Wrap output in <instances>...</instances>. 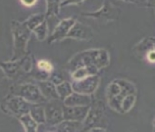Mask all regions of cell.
Listing matches in <instances>:
<instances>
[{
    "mask_svg": "<svg viewBox=\"0 0 155 132\" xmlns=\"http://www.w3.org/2000/svg\"><path fill=\"white\" fill-rule=\"evenodd\" d=\"M63 104L68 107H85L91 106L92 100L91 95L81 94L78 92H73L71 94L63 100Z\"/></svg>",
    "mask_w": 155,
    "mask_h": 132,
    "instance_id": "obj_14",
    "label": "cell"
},
{
    "mask_svg": "<svg viewBox=\"0 0 155 132\" xmlns=\"http://www.w3.org/2000/svg\"><path fill=\"white\" fill-rule=\"evenodd\" d=\"M153 8H154V10H155V6H154V7H153Z\"/></svg>",
    "mask_w": 155,
    "mask_h": 132,
    "instance_id": "obj_34",
    "label": "cell"
},
{
    "mask_svg": "<svg viewBox=\"0 0 155 132\" xmlns=\"http://www.w3.org/2000/svg\"><path fill=\"white\" fill-rule=\"evenodd\" d=\"M19 1H21V4L25 5V6L31 7V6H33V5H35L36 3H37L38 0H19Z\"/></svg>",
    "mask_w": 155,
    "mask_h": 132,
    "instance_id": "obj_30",
    "label": "cell"
},
{
    "mask_svg": "<svg viewBox=\"0 0 155 132\" xmlns=\"http://www.w3.org/2000/svg\"><path fill=\"white\" fill-rule=\"evenodd\" d=\"M12 94L18 95L33 104L46 103L47 100L41 92L40 88L35 83L18 84L12 88Z\"/></svg>",
    "mask_w": 155,
    "mask_h": 132,
    "instance_id": "obj_4",
    "label": "cell"
},
{
    "mask_svg": "<svg viewBox=\"0 0 155 132\" xmlns=\"http://www.w3.org/2000/svg\"><path fill=\"white\" fill-rule=\"evenodd\" d=\"M46 124L54 126L63 120V101L61 100H48L45 103Z\"/></svg>",
    "mask_w": 155,
    "mask_h": 132,
    "instance_id": "obj_8",
    "label": "cell"
},
{
    "mask_svg": "<svg viewBox=\"0 0 155 132\" xmlns=\"http://www.w3.org/2000/svg\"><path fill=\"white\" fill-rule=\"evenodd\" d=\"M91 106L85 107H68L63 104V119L77 122H84L88 116Z\"/></svg>",
    "mask_w": 155,
    "mask_h": 132,
    "instance_id": "obj_11",
    "label": "cell"
},
{
    "mask_svg": "<svg viewBox=\"0 0 155 132\" xmlns=\"http://www.w3.org/2000/svg\"><path fill=\"white\" fill-rule=\"evenodd\" d=\"M36 67L38 69L42 71H45V72H48V73H52L53 72V66L49 60H46V59H40L36 63Z\"/></svg>",
    "mask_w": 155,
    "mask_h": 132,
    "instance_id": "obj_26",
    "label": "cell"
},
{
    "mask_svg": "<svg viewBox=\"0 0 155 132\" xmlns=\"http://www.w3.org/2000/svg\"><path fill=\"white\" fill-rule=\"evenodd\" d=\"M94 33L90 27L77 21L76 24L73 26V28L71 29L70 33H68V38L77 40H90L92 39Z\"/></svg>",
    "mask_w": 155,
    "mask_h": 132,
    "instance_id": "obj_13",
    "label": "cell"
},
{
    "mask_svg": "<svg viewBox=\"0 0 155 132\" xmlns=\"http://www.w3.org/2000/svg\"><path fill=\"white\" fill-rule=\"evenodd\" d=\"M71 76L73 81H78V80H82V79L87 78L88 76H91V75L89 74L88 69L84 67V68H79V69H77V70H74V72L71 73Z\"/></svg>",
    "mask_w": 155,
    "mask_h": 132,
    "instance_id": "obj_25",
    "label": "cell"
},
{
    "mask_svg": "<svg viewBox=\"0 0 155 132\" xmlns=\"http://www.w3.org/2000/svg\"><path fill=\"white\" fill-rule=\"evenodd\" d=\"M45 21H46L45 15H43V13H35V15H30L26 21H24V23L33 32L38 26H40Z\"/></svg>",
    "mask_w": 155,
    "mask_h": 132,
    "instance_id": "obj_19",
    "label": "cell"
},
{
    "mask_svg": "<svg viewBox=\"0 0 155 132\" xmlns=\"http://www.w3.org/2000/svg\"><path fill=\"white\" fill-rule=\"evenodd\" d=\"M82 15L101 21H116L120 19V8L116 7L112 3H110L108 1H105L104 4L98 10L82 13Z\"/></svg>",
    "mask_w": 155,
    "mask_h": 132,
    "instance_id": "obj_7",
    "label": "cell"
},
{
    "mask_svg": "<svg viewBox=\"0 0 155 132\" xmlns=\"http://www.w3.org/2000/svg\"><path fill=\"white\" fill-rule=\"evenodd\" d=\"M92 132H106L103 128H94L92 129Z\"/></svg>",
    "mask_w": 155,
    "mask_h": 132,
    "instance_id": "obj_31",
    "label": "cell"
},
{
    "mask_svg": "<svg viewBox=\"0 0 155 132\" xmlns=\"http://www.w3.org/2000/svg\"><path fill=\"white\" fill-rule=\"evenodd\" d=\"M13 38V51L12 60H18L28 56L27 45L31 38L32 31L25 25L24 22L12 21L10 22Z\"/></svg>",
    "mask_w": 155,
    "mask_h": 132,
    "instance_id": "obj_2",
    "label": "cell"
},
{
    "mask_svg": "<svg viewBox=\"0 0 155 132\" xmlns=\"http://www.w3.org/2000/svg\"><path fill=\"white\" fill-rule=\"evenodd\" d=\"M136 103V94H129L124 98L121 103V113H128Z\"/></svg>",
    "mask_w": 155,
    "mask_h": 132,
    "instance_id": "obj_23",
    "label": "cell"
},
{
    "mask_svg": "<svg viewBox=\"0 0 155 132\" xmlns=\"http://www.w3.org/2000/svg\"><path fill=\"white\" fill-rule=\"evenodd\" d=\"M85 0H62L61 2V7L68 6V5H79L83 3Z\"/></svg>",
    "mask_w": 155,
    "mask_h": 132,
    "instance_id": "obj_29",
    "label": "cell"
},
{
    "mask_svg": "<svg viewBox=\"0 0 155 132\" xmlns=\"http://www.w3.org/2000/svg\"><path fill=\"white\" fill-rule=\"evenodd\" d=\"M105 118L103 104L100 101L91 104L90 111L88 113V116L83 122L82 132H86L87 130H92L94 128H101L100 125L103 123Z\"/></svg>",
    "mask_w": 155,
    "mask_h": 132,
    "instance_id": "obj_5",
    "label": "cell"
},
{
    "mask_svg": "<svg viewBox=\"0 0 155 132\" xmlns=\"http://www.w3.org/2000/svg\"><path fill=\"white\" fill-rule=\"evenodd\" d=\"M133 2L145 7H154L155 6V0H133Z\"/></svg>",
    "mask_w": 155,
    "mask_h": 132,
    "instance_id": "obj_28",
    "label": "cell"
},
{
    "mask_svg": "<svg viewBox=\"0 0 155 132\" xmlns=\"http://www.w3.org/2000/svg\"><path fill=\"white\" fill-rule=\"evenodd\" d=\"M77 20L74 18H68V19H63L58 23L55 28L53 30V32L50 34V36L47 40L48 43L51 44L55 42V41H60L63 40L65 38H68V35L70 33L71 29L73 28V26L76 24Z\"/></svg>",
    "mask_w": 155,
    "mask_h": 132,
    "instance_id": "obj_10",
    "label": "cell"
},
{
    "mask_svg": "<svg viewBox=\"0 0 155 132\" xmlns=\"http://www.w3.org/2000/svg\"><path fill=\"white\" fill-rule=\"evenodd\" d=\"M32 106L33 103L27 101L25 98L10 93L6 97H4L3 101H2V111L5 114L18 119L24 115L30 114Z\"/></svg>",
    "mask_w": 155,
    "mask_h": 132,
    "instance_id": "obj_3",
    "label": "cell"
},
{
    "mask_svg": "<svg viewBox=\"0 0 155 132\" xmlns=\"http://www.w3.org/2000/svg\"><path fill=\"white\" fill-rule=\"evenodd\" d=\"M33 33L39 41H45L46 39H48V24H47V22L45 21L40 26H38L33 31Z\"/></svg>",
    "mask_w": 155,
    "mask_h": 132,
    "instance_id": "obj_22",
    "label": "cell"
},
{
    "mask_svg": "<svg viewBox=\"0 0 155 132\" xmlns=\"http://www.w3.org/2000/svg\"><path fill=\"white\" fill-rule=\"evenodd\" d=\"M1 69L4 74L9 79H18L21 74H26L23 67V59L18 60H9V62H2Z\"/></svg>",
    "mask_w": 155,
    "mask_h": 132,
    "instance_id": "obj_12",
    "label": "cell"
},
{
    "mask_svg": "<svg viewBox=\"0 0 155 132\" xmlns=\"http://www.w3.org/2000/svg\"><path fill=\"white\" fill-rule=\"evenodd\" d=\"M62 0H46V19L56 18L60 12Z\"/></svg>",
    "mask_w": 155,
    "mask_h": 132,
    "instance_id": "obj_18",
    "label": "cell"
},
{
    "mask_svg": "<svg viewBox=\"0 0 155 132\" xmlns=\"http://www.w3.org/2000/svg\"><path fill=\"white\" fill-rule=\"evenodd\" d=\"M97 53H98V49H90V50H85L76 54L68 64V69L70 73L74 72L79 68L89 67V66L96 67Z\"/></svg>",
    "mask_w": 155,
    "mask_h": 132,
    "instance_id": "obj_6",
    "label": "cell"
},
{
    "mask_svg": "<svg viewBox=\"0 0 155 132\" xmlns=\"http://www.w3.org/2000/svg\"><path fill=\"white\" fill-rule=\"evenodd\" d=\"M56 89H57L58 96H59V98L62 101L64 100L66 97H68V96H70L71 93L74 92L71 83H70L68 81H64V82H62L61 84L57 85Z\"/></svg>",
    "mask_w": 155,
    "mask_h": 132,
    "instance_id": "obj_21",
    "label": "cell"
},
{
    "mask_svg": "<svg viewBox=\"0 0 155 132\" xmlns=\"http://www.w3.org/2000/svg\"><path fill=\"white\" fill-rule=\"evenodd\" d=\"M44 104V103H43ZM43 104H33L30 115L38 124H46L45 107Z\"/></svg>",
    "mask_w": 155,
    "mask_h": 132,
    "instance_id": "obj_17",
    "label": "cell"
},
{
    "mask_svg": "<svg viewBox=\"0 0 155 132\" xmlns=\"http://www.w3.org/2000/svg\"><path fill=\"white\" fill-rule=\"evenodd\" d=\"M99 83H100V76L97 74V75L88 76L87 78L82 80L71 81V86H73L74 92L91 95L97 90Z\"/></svg>",
    "mask_w": 155,
    "mask_h": 132,
    "instance_id": "obj_9",
    "label": "cell"
},
{
    "mask_svg": "<svg viewBox=\"0 0 155 132\" xmlns=\"http://www.w3.org/2000/svg\"><path fill=\"white\" fill-rule=\"evenodd\" d=\"M81 126H83L82 122L63 120L62 122L53 126V131L54 132H77L79 129H81Z\"/></svg>",
    "mask_w": 155,
    "mask_h": 132,
    "instance_id": "obj_16",
    "label": "cell"
},
{
    "mask_svg": "<svg viewBox=\"0 0 155 132\" xmlns=\"http://www.w3.org/2000/svg\"><path fill=\"white\" fill-rule=\"evenodd\" d=\"M32 77L35 79V80H37V82L39 81H46V80H49V78H50V75L51 73H48V72H45V71H42L40 70V69H38L37 67H35L33 69L32 71Z\"/></svg>",
    "mask_w": 155,
    "mask_h": 132,
    "instance_id": "obj_24",
    "label": "cell"
},
{
    "mask_svg": "<svg viewBox=\"0 0 155 132\" xmlns=\"http://www.w3.org/2000/svg\"><path fill=\"white\" fill-rule=\"evenodd\" d=\"M37 85L40 88L41 92L44 95V97L46 98L47 101L48 100H60L58 96L56 85L53 84L50 80L46 81H39L37 82Z\"/></svg>",
    "mask_w": 155,
    "mask_h": 132,
    "instance_id": "obj_15",
    "label": "cell"
},
{
    "mask_svg": "<svg viewBox=\"0 0 155 132\" xmlns=\"http://www.w3.org/2000/svg\"><path fill=\"white\" fill-rule=\"evenodd\" d=\"M49 80H50L52 83L55 84L57 86V85L61 84L62 82L66 81L64 76H63V74L61 72H52L51 75H50V78H49Z\"/></svg>",
    "mask_w": 155,
    "mask_h": 132,
    "instance_id": "obj_27",
    "label": "cell"
},
{
    "mask_svg": "<svg viewBox=\"0 0 155 132\" xmlns=\"http://www.w3.org/2000/svg\"><path fill=\"white\" fill-rule=\"evenodd\" d=\"M124 2H133V0H123Z\"/></svg>",
    "mask_w": 155,
    "mask_h": 132,
    "instance_id": "obj_32",
    "label": "cell"
},
{
    "mask_svg": "<svg viewBox=\"0 0 155 132\" xmlns=\"http://www.w3.org/2000/svg\"><path fill=\"white\" fill-rule=\"evenodd\" d=\"M154 128H155V120H154Z\"/></svg>",
    "mask_w": 155,
    "mask_h": 132,
    "instance_id": "obj_33",
    "label": "cell"
},
{
    "mask_svg": "<svg viewBox=\"0 0 155 132\" xmlns=\"http://www.w3.org/2000/svg\"><path fill=\"white\" fill-rule=\"evenodd\" d=\"M26 132H38V123L33 119L30 114L24 115L18 118Z\"/></svg>",
    "mask_w": 155,
    "mask_h": 132,
    "instance_id": "obj_20",
    "label": "cell"
},
{
    "mask_svg": "<svg viewBox=\"0 0 155 132\" xmlns=\"http://www.w3.org/2000/svg\"><path fill=\"white\" fill-rule=\"evenodd\" d=\"M129 94H136V87L133 83L124 79H115L107 86V101L110 108L117 113H121V103Z\"/></svg>",
    "mask_w": 155,
    "mask_h": 132,
    "instance_id": "obj_1",
    "label": "cell"
}]
</instances>
